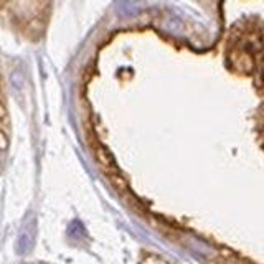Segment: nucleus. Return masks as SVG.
Wrapping results in <instances>:
<instances>
[{
    "mask_svg": "<svg viewBox=\"0 0 264 264\" xmlns=\"http://www.w3.org/2000/svg\"><path fill=\"white\" fill-rule=\"evenodd\" d=\"M36 239V217L33 213H28L22 223L18 238H17V253L25 256L33 249Z\"/></svg>",
    "mask_w": 264,
    "mask_h": 264,
    "instance_id": "f257e3e1",
    "label": "nucleus"
},
{
    "mask_svg": "<svg viewBox=\"0 0 264 264\" xmlns=\"http://www.w3.org/2000/svg\"><path fill=\"white\" fill-rule=\"evenodd\" d=\"M68 234L75 239H79V238L86 236V231H84V226L81 225L79 221H73L70 225V228H68Z\"/></svg>",
    "mask_w": 264,
    "mask_h": 264,
    "instance_id": "f03ea898",
    "label": "nucleus"
},
{
    "mask_svg": "<svg viewBox=\"0 0 264 264\" xmlns=\"http://www.w3.org/2000/svg\"><path fill=\"white\" fill-rule=\"evenodd\" d=\"M12 86H14L17 91H20L23 86V76L20 71H14L12 73Z\"/></svg>",
    "mask_w": 264,
    "mask_h": 264,
    "instance_id": "7ed1b4c3",
    "label": "nucleus"
}]
</instances>
